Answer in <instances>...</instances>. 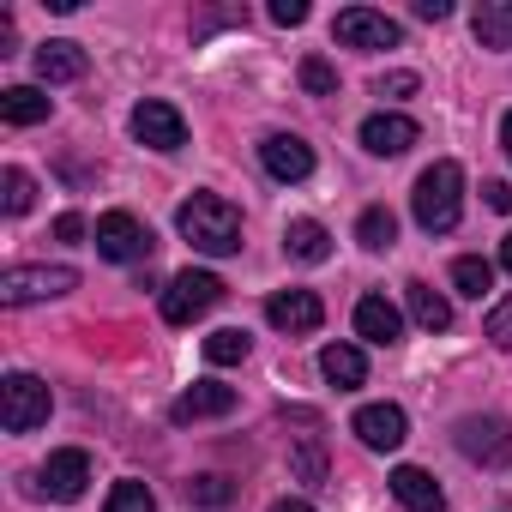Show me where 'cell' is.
<instances>
[{
	"instance_id": "13",
	"label": "cell",
	"mask_w": 512,
	"mask_h": 512,
	"mask_svg": "<svg viewBox=\"0 0 512 512\" xmlns=\"http://www.w3.org/2000/svg\"><path fill=\"white\" fill-rule=\"evenodd\" d=\"M416 139H422V127H416L410 115H392V109H380V115H368V121H362V145H368L374 157H404Z\"/></svg>"
},
{
	"instance_id": "37",
	"label": "cell",
	"mask_w": 512,
	"mask_h": 512,
	"mask_svg": "<svg viewBox=\"0 0 512 512\" xmlns=\"http://www.w3.org/2000/svg\"><path fill=\"white\" fill-rule=\"evenodd\" d=\"M55 235H61V241H79V235H85V217H79V211H67V217L55 223Z\"/></svg>"
},
{
	"instance_id": "23",
	"label": "cell",
	"mask_w": 512,
	"mask_h": 512,
	"mask_svg": "<svg viewBox=\"0 0 512 512\" xmlns=\"http://www.w3.org/2000/svg\"><path fill=\"white\" fill-rule=\"evenodd\" d=\"M470 25H476L482 49H512V0H482Z\"/></svg>"
},
{
	"instance_id": "25",
	"label": "cell",
	"mask_w": 512,
	"mask_h": 512,
	"mask_svg": "<svg viewBox=\"0 0 512 512\" xmlns=\"http://www.w3.org/2000/svg\"><path fill=\"white\" fill-rule=\"evenodd\" d=\"M31 199H37V181H31L19 163H7V169H0V211H7V217H25Z\"/></svg>"
},
{
	"instance_id": "4",
	"label": "cell",
	"mask_w": 512,
	"mask_h": 512,
	"mask_svg": "<svg viewBox=\"0 0 512 512\" xmlns=\"http://www.w3.org/2000/svg\"><path fill=\"white\" fill-rule=\"evenodd\" d=\"M49 386L37 380V374H7L0 380V428L7 434H31V428H43L49 422Z\"/></svg>"
},
{
	"instance_id": "32",
	"label": "cell",
	"mask_w": 512,
	"mask_h": 512,
	"mask_svg": "<svg viewBox=\"0 0 512 512\" xmlns=\"http://www.w3.org/2000/svg\"><path fill=\"white\" fill-rule=\"evenodd\" d=\"M482 332H488V344H494V350H512V296L488 314V326H482Z\"/></svg>"
},
{
	"instance_id": "7",
	"label": "cell",
	"mask_w": 512,
	"mask_h": 512,
	"mask_svg": "<svg viewBox=\"0 0 512 512\" xmlns=\"http://www.w3.org/2000/svg\"><path fill=\"white\" fill-rule=\"evenodd\" d=\"M452 446L470 458V464H512V422H500V416H464L458 428H452Z\"/></svg>"
},
{
	"instance_id": "29",
	"label": "cell",
	"mask_w": 512,
	"mask_h": 512,
	"mask_svg": "<svg viewBox=\"0 0 512 512\" xmlns=\"http://www.w3.org/2000/svg\"><path fill=\"white\" fill-rule=\"evenodd\" d=\"M103 512H157V494H151L145 482H133V476H127V482H115V488H109Z\"/></svg>"
},
{
	"instance_id": "19",
	"label": "cell",
	"mask_w": 512,
	"mask_h": 512,
	"mask_svg": "<svg viewBox=\"0 0 512 512\" xmlns=\"http://www.w3.org/2000/svg\"><path fill=\"white\" fill-rule=\"evenodd\" d=\"M85 49L79 43H43L37 49V79L43 85H73V79H85Z\"/></svg>"
},
{
	"instance_id": "24",
	"label": "cell",
	"mask_w": 512,
	"mask_h": 512,
	"mask_svg": "<svg viewBox=\"0 0 512 512\" xmlns=\"http://www.w3.org/2000/svg\"><path fill=\"white\" fill-rule=\"evenodd\" d=\"M356 241H362L368 253H386V247L398 241V217H392L386 205H368V211L356 217Z\"/></svg>"
},
{
	"instance_id": "8",
	"label": "cell",
	"mask_w": 512,
	"mask_h": 512,
	"mask_svg": "<svg viewBox=\"0 0 512 512\" xmlns=\"http://www.w3.org/2000/svg\"><path fill=\"white\" fill-rule=\"evenodd\" d=\"M332 31H338L344 49H398V43H404L398 19H386V13H374V7H344Z\"/></svg>"
},
{
	"instance_id": "33",
	"label": "cell",
	"mask_w": 512,
	"mask_h": 512,
	"mask_svg": "<svg viewBox=\"0 0 512 512\" xmlns=\"http://www.w3.org/2000/svg\"><path fill=\"white\" fill-rule=\"evenodd\" d=\"M308 19V0H272V25H302Z\"/></svg>"
},
{
	"instance_id": "3",
	"label": "cell",
	"mask_w": 512,
	"mask_h": 512,
	"mask_svg": "<svg viewBox=\"0 0 512 512\" xmlns=\"http://www.w3.org/2000/svg\"><path fill=\"white\" fill-rule=\"evenodd\" d=\"M67 290H79L73 266H13V272H0V308H31V302L67 296Z\"/></svg>"
},
{
	"instance_id": "39",
	"label": "cell",
	"mask_w": 512,
	"mask_h": 512,
	"mask_svg": "<svg viewBox=\"0 0 512 512\" xmlns=\"http://www.w3.org/2000/svg\"><path fill=\"white\" fill-rule=\"evenodd\" d=\"M500 145H506V157H512V109H506V121H500Z\"/></svg>"
},
{
	"instance_id": "16",
	"label": "cell",
	"mask_w": 512,
	"mask_h": 512,
	"mask_svg": "<svg viewBox=\"0 0 512 512\" xmlns=\"http://www.w3.org/2000/svg\"><path fill=\"white\" fill-rule=\"evenodd\" d=\"M235 410V386H217V380H199L175 398V422H205V416H229Z\"/></svg>"
},
{
	"instance_id": "17",
	"label": "cell",
	"mask_w": 512,
	"mask_h": 512,
	"mask_svg": "<svg viewBox=\"0 0 512 512\" xmlns=\"http://www.w3.org/2000/svg\"><path fill=\"white\" fill-rule=\"evenodd\" d=\"M392 494H398V506H410V512H440V506H446L440 482H434L428 470H416V464H398V470H392Z\"/></svg>"
},
{
	"instance_id": "34",
	"label": "cell",
	"mask_w": 512,
	"mask_h": 512,
	"mask_svg": "<svg viewBox=\"0 0 512 512\" xmlns=\"http://www.w3.org/2000/svg\"><path fill=\"white\" fill-rule=\"evenodd\" d=\"M374 91H380V97H410V91H416V73H386Z\"/></svg>"
},
{
	"instance_id": "15",
	"label": "cell",
	"mask_w": 512,
	"mask_h": 512,
	"mask_svg": "<svg viewBox=\"0 0 512 512\" xmlns=\"http://www.w3.org/2000/svg\"><path fill=\"white\" fill-rule=\"evenodd\" d=\"M356 338H368V344L392 350V344L404 338V314H398L386 296H362V302H356Z\"/></svg>"
},
{
	"instance_id": "10",
	"label": "cell",
	"mask_w": 512,
	"mask_h": 512,
	"mask_svg": "<svg viewBox=\"0 0 512 512\" xmlns=\"http://www.w3.org/2000/svg\"><path fill=\"white\" fill-rule=\"evenodd\" d=\"M350 428H356V440H362L368 452H398V446L410 440V416H404L398 404H362Z\"/></svg>"
},
{
	"instance_id": "18",
	"label": "cell",
	"mask_w": 512,
	"mask_h": 512,
	"mask_svg": "<svg viewBox=\"0 0 512 512\" xmlns=\"http://www.w3.org/2000/svg\"><path fill=\"white\" fill-rule=\"evenodd\" d=\"M284 253H290V260H302V266H326V260H332V235H326V223L296 217V223L284 229Z\"/></svg>"
},
{
	"instance_id": "27",
	"label": "cell",
	"mask_w": 512,
	"mask_h": 512,
	"mask_svg": "<svg viewBox=\"0 0 512 512\" xmlns=\"http://www.w3.org/2000/svg\"><path fill=\"white\" fill-rule=\"evenodd\" d=\"M452 284H458V296L482 302V296L494 290V266H488V260H476V253H464V260H452Z\"/></svg>"
},
{
	"instance_id": "12",
	"label": "cell",
	"mask_w": 512,
	"mask_h": 512,
	"mask_svg": "<svg viewBox=\"0 0 512 512\" xmlns=\"http://www.w3.org/2000/svg\"><path fill=\"white\" fill-rule=\"evenodd\" d=\"M260 163H266L272 181H308V175H314V145L296 139V133H272V139L260 145Z\"/></svg>"
},
{
	"instance_id": "40",
	"label": "cell",
	"mask_w": 512,
	"mask_h": 512,
	"mask_svg": "<svg viewBox=\"0 0 512 512\" xmlns=\"http://www.w3.org/2000/svg\"><path fill=\"white\" fill-rule=\"evenodd\" d=\"M500 266H506V272H512V235H506V241H500Z\"/></svg>"
},
{
	"instance_id": "26",
	"label": "cell",
	"mask_w": 512,
	"mask_h": 512,
	"mask_svg": "<svg viewBox=\"0 0 512 512\" xmlns=\"http://www.w3.org/2000/svg\"><path fill=\"white\" fill-rule=\"evenodd\" d=\"M247 350H253V338L241 326H223V332L205 338V362L211 368H235V362H247Z\"/></svg>"
},
{
	"instance_id": "5",
	"label": "cell",
	"mask_w": 512,
	"mask_h": 512,
	"mask_svg": "<svg viewBox=\"0 0 512 512\" xmlns=\"http://www.w3.org/2000/svg\"><path fill=\"white\" fill-rule=\"evenodd\" d=\"M223 302V284H217V272H175L169 284H163V320L169 326H193L199 314H211Z\"/></svg>"
},
{
	"instance_id": "9",
	"label": "cell",
	"mask_w": 512,
	"mask_h": 512,
	"mask_svg": "<svg viewBox=\"0 0 512 512\" xmlns=\"http://www.w3.org/2000/svg\"><path fill=\"white\" fill-rule=\"evenodd\" d=\"M133 139H139V145H151V151H181V145H187V121H181V109H175V103L145 97V103L133 109Z\"/></svg>"
},
{
	"instance_id": "6",
	"label": "cell",
	"mask_w": 512,
	"mask_h": 512,
	"mask_svg": "<svg viewBox=\"0 0 512 512\" xmlns=\"http://www.w3.org/2000/svg\"><path fill=\"white\" fill-rule=\"evenodd\" d=\"M91 241H97L103 260H115V266H139V260H151V247H157L151 229L133 211H103L97 229H91Z\"/></svg>"
},
{
	"instance_id": "28",
	"label": "cell",
	"mask_w": 512,
	"mask_h": 512,
	"mask_svg": "<svg viewBox=\"0 0 512 512\" xmlns=\"http://www.w3.org/2000/svg\"><path fill=\"white\" fill-rule=\"evenodd\" d=\"M290 470H296L302 482H326V446H320V434H296V446H290Z\"/></svg>"
},
{
	"instance_id": "11",
	"label": "cell",
	"mask_w": 512,
	"mask_h": 512,
	"mask_svg": "<svg viewBox=\"0 0 512 512\" xmlns=\"http://www.w3.org/2000/svg\"><path fill=\"white\" fill-rule=\"evenodd\" d=\"M85 482H91V458H85L79 446L49 452V464L37 470V494H49V500H79Z\"/></svg>"
},
{
	"instance_id": "38",
	"label": "cell",
	"mask_w": 512,
	"mask_h": 512,
	"mask_svg": "<svg viewBox=\"0 0 512 512\" xmlns=\"http://www.w3.org/2000/svg\"><path fill=\"white\" fill-rule=\"evenodd\" d=\"M272 512H320V506H314V500H296V494H290V500H272Z\"/></svg>"
},
{
	"instance_id": "14",
	"label": "cell",
	"mask_w": 512,
	"mask_h": 512,
	"mask_svg": "<svg viewBox=\"0 0 512 512\" xmlns=\"http://www.w3.org/2000/svg\"><path fill=\"white\" fill-rule=\"evenodd\" d=\"M266 320H272L278 332H320L326 302H320L314 290H278V296L266 302Z\"/></svg>"
},
{
	"instance_id": "31",
	"label": "cell",
	"mask_w": 512,
	"mask_h": 512,
	"mask_svg": "<svg viewBox=\"0 0 512 512\" xmlns=\"http://www.w3.org/2000/svg\"><path fill=\"white\" fill-rule=\"evenodd\" d=\"M302 91H308V97H338V73H332V61L308 55V61H302Z\"/></svg>"
},
{
	"instance_id": "35",
	"label": "cell",
	"mask_w": 512,
	"mask_h": 512,
	"mask_svg": "<svg viewBox=\"0 0 512 512\" xmlns=\"http://www.w3.org/2000/svg\"><path fill=\"white\" fill-rule=\"evenodd\" d=\"M482 199H488V211H512V181H488Z\"/></svg>"
},
{
	"instance_id": "30",
	"label": "cell",
	"mask_w": 512,
	"mask_h": 512,
	"mask_svg": "<svg viewBox=\"0 0 512 512\" xmlns=\"http://www.w3.org/2000/svg\"><path fill=\"white\" fill-rule=\"evenodd\" d=\"M187 500H193V506H229V500H235V482L217 476V470H211V476H193V482H187Z\"/></svg>"
},
{
	"instance_id": "36",
	"label": "cell",
	"mask_w": 512,
	"mask_h": 512,
	"mask_svg": "<svg viewBox=\"0 0 512 512\" xmlns=\"http://www.w3.org/2000/svg\"><path fill=\"white\" fill-rule=\"evenodd\" d=\"M416 19H428V25L452 19V0H416Z\"/></svg>"
},
{
	"instance_id": "20",
	"label": "cell",
	"mask_w": 512,
	"mask_h": 512,
	"mask_svg": "<svg viewBox=\"0 0 512 512\" xmlns=\"http://www.w3.org/2000/svg\"><path fill=\"white\" fill-rule=\"evenodd\" d=\"M320 374H326L338 392H356V386L368 380V356H362L356 344H326V350H320Z\"/></svg>"
},
{
	"instance_id": "21",
	"label": "cell",
	"mask_w": 512,
	"mask_h": 512,
	"mask_svg": "<svg viewBox=\"0 0 512 512\" xmlns=\"http://www.w3.org/2000/svg\"><path fill=\"white\" fill-rule=\"evenodd\" d=\"M0 121L7 127H37V121H49V97L37 85H7L0 91Z\"/></svg>"
},
{
	"instance_id": "1",
	"label": "cell",
	"mask_w": 512,
	"mask_h": 512,
	"mask_svg": "<svg viewBox=\"0 0 512 512\" xmlns=\"http://www.w3.org/2000/svg\"><path fill=\"white\" fill-rule=\"evenodd\" d=\"M175 229H181L199 253H217V260L241 247V211H235L229 199H217V193H193V199H181Z\"/></svg>"
},
{
	"instance_id": "2",
	"label": "cell",
	"mask_w": 512,
	"mask_h": 512,
	"mask_svg": "<svg viewBox=\"0 0 512 512\" xmlns=\"http://www.w3.org/2000/svg\"><path fill=\"white\" fill-rule=\"evenodd\" d=\"M410 211H416V223L428 235L458 229V217H464V169L452 157H440L434 169H422L416 175V193H410Z\"/></svg>"
},
{
	"instance_id": "22",
	"label": "cell",
	"mask_w": 512,
	"mask_h": 512,
	"mask_svg": "<svg viewBox=\"0 0 512 512\" xmlns=\"http://www.w3.org/2000/svg\"><path fill=\"white\" fill-rule=\"evenodd\" d=\"M404 302H410V320H416L422 332H446V326H452V302H446L440 290H428V284H404Z\"/></svg>"
}]
</instances>
